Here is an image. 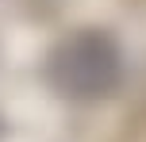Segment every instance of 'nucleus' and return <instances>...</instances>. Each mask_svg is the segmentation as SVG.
<instances>
[{
	"label": "nucleus",
	"instance_id": "f257e3e1",
	"mask_svg": "<svg viewBox=\"0 0 146 142\" xmlns=\"http://www.w3.org/2000/svg\"><path fill=\"white\" fill-rule=\"evenodd\" d=\"M123 77V58L111 35L77 31L62 38L46 58V81L66 100H104Z\"/></svg>",
	"mask_w": 146,
	"mask_h": 142
}]
</instances>
